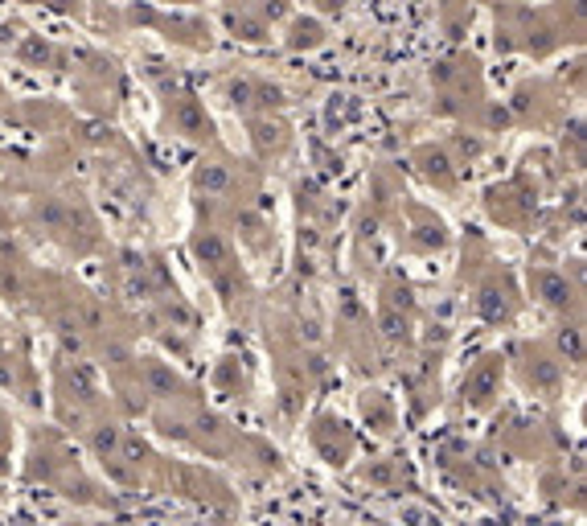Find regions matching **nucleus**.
Instances as JSON below:
<instances>
[{
    "label": "nucleus",
    "instance_id": "obj_1",
    "mask_svg": "<svg viewBox=\"0 0 587 526\" xmlns=\"http://www.w3.org/2000/svg\"><path fill=\"white\" fill-rule=\"evenodd\" d=\"M173 120H177V128L185 132V136H206L210 132V120H206V111L198 107V99H177V107H173Z\"/></svg>",
    "mask_w": 587,
    "mask_h": 526
},
{
    "label": "nucleus",
    "instance_id": "obj_2",
    "mask_svg": "<svg viewBox=\"0 0 587 526\" xmlns=\"http://www.w3.org/2000/svg\"><path fill=\"white\" fill-rule=\"evenodd\" d=\"M538 292L546 305H555V309H567V300H571V284L555 272H538Z\"/></svg>",
    "mask_w": 587,
    "mask_h": 526
},
{
    "label": "nucleus",
    "instance_id": "obj_3",
    "mask_svg": "<svg viewBox=\"0 0 587 526\" xmlns=\"http://www.w3.org/2000/svg\"><path fill=\"white\" fill-rule=\"evenodd\" d=\"M193 251H198L206 263H226V243H222L218 235H210V231H206L198 243H193Z\"/></svg>",
    "mask_w": 587,
    "mask_h": 526
},
{
    "label": "nucleus",
    "instance_id": "obj_5",
    "mask_svg": "<svg viewBox=\"0 0 587 526\" xmlns=\"http://www.w3.org/2000/svg\"><path fill=\"white\" fill-rule=\"evenodd\" d=\"M148 383H152V391L156 395H169L177 383H173V374L161 366V362H148Z\"/></svg>",
    "mask_w": 587,
    "mask_h": 526
},
{
    "label": "nucleus",
    "instance_id": "obj_6",
    "mask_svg": "<svg viewBox=\"0 0 587 526\" xmlns=\"http://www.w3.org/2000/svg\"><path fill=\"white\" fill-rule=\"evenodd\" d=\"M493 383H497V366H485V370L477 374V383H473V387H464V391H468V395H473V399L481 403V399H489Z\"/></svg>",
    "mask_w": 587,
    "mask_h": 526
},
{
    "label": "nucleus",
    "instance_id": "obj_4",
    "mask_svg": "<svg viewBox=\"0 0 587 526\" xmlns=\"http://www.w3.org/2000/svg\"><path fill=\"white\" fill-rule=\"evenodd\" d=\"M198 185H206V190L222 194L226 185H230V173H226V169H218V165H206V169H198Z\"/></svg>",
    "mask_w": 587,
    "mask_h": 526
},
{
    "label": "nucleus",
    "instance_id": "obj_7",
    "mask_svg": "<svg viewBox=\"0 0 587 526\" xmlns=\"http://www.w3.org/2000/svg\"><path fill=\"white\" fill-rule=\"evenodd\" d=\"M230 99L239 103V107H247V103H255V83H230Z\"/></svg>",
    "mask_w": 587,
    "mask_h": 526
},
{
    "label": "nucleus",
    "instance_id": "obj_8",
    "mask_svg": "<svg viewBox=\"0 0 587 526\" xmlns=\"http://www.w3.org/2000/svg\"><path fill=\"white\" fill-rule=\"evenodd\" d=\"M115 440H120V432H115V428H107V432H95V448H99V453H111V448H115Z\"/></svg>",
    "mask_w": 587,
    "mask_h": 526
},
{
    "label": "nucleus",
    "instance_id": "obj_9",
    "mask_svg": "<svg viewBox=\"0 0 587 526\" xmlns=\"http://www.w3.org/2000/svg\"><path fill=\"white\" fill-rule=\"evenodd\" d=\"M50 5H54L58 13H70V9H74V0H50Z\"/></svg>",
    "mask_w": 587,
    "mask_h": 526
}]
</instances>
